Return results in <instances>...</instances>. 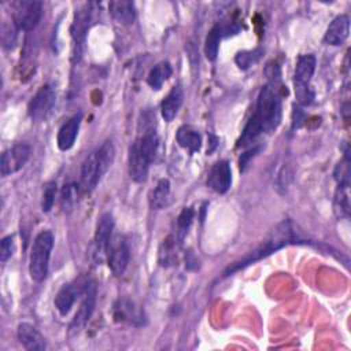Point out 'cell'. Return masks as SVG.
I'll return each mask as SVG.
<instances>
[{"label": "cell", "instance_id": "f1b7e54d", "mask_svg": "<svg viewBox=\"0 0 351 351\" xmlns=\"http://www.w3.org/2000/svg\"><path fill=\"white\" fill-rule=\"evenodd\" d=\"M77 193H78V185L75 184H66L62 189L60 195V203L63 211H70L73 206L77 202Z\"/></svg>", "mask_w": 351, "mask_h": 351}, {"label": "cell", "instance_id": "ac0fdd59", "mask_svg": "<svg viewBox=\"0 0 351 351\" xmlns=\"http://www.w3.org/2000/svg\"><path fill=\"white\" fill-rule=\"evenodd\" d=\"M16 336L19 343L30 351H43L47 348L45 340L43 337V335L30 324L27 322H22L18 325L16 329Z\"/></svg>", "mask_w": 351, "mask_h": 351}, {"label": "cell", "instance_id": "3957f363", "mask_svg": "<svg viewBox=\"0 0 351 351\" xmlns=\"http://www.w3.org/2000/svg\"><path fill=\"white\" fill-rule=\"evenodd\" d=\"M115 158V148L111 140L104 141L96 151L90 152L81 166L80 186L84 192H90L96 188L101 177L111 167Z\"/></svg>", "mask_w": 351, "mask_h": 351}, {"label": "cell", "instance_id": "836d02e7", "mask_svg": "<svg viewBox=\"0 0 351 351\" xmlns=\"http://www.w3.org/2000/svg\"><path fill=\"white\" fill-rule=\"evenodd\" d=\"M300 118L304 119L303 111H302L300 108H295V111H293V122H292V126H293V128H299V126L302 125Z\"/></svg>", "mask_w": 351, "mask_h": 351}, {"label": "cell", "instance_id": "d4e9b609", "mask_svg": "<svg viewBox=\"0 0 351 351\" xmlns=\"http://www.w3.org/2000/svg\"><path fill=\"white\" fill-rule=\"evenodd\" d=\"M170 75H171V66L169 62L163 60L151 69L147 82L152 89L159 90L162 88V85L169 80Z\"/></svg>", "mask_w": 351, "mask_h": 351}, {"label": "cell", "instance_id": "7c38bea8", "mask_svg": "<svg viewBox=\"0 0 351 351\" xmlns=\"http://www.w3.org/2000/svg\"><path fill=\"white\" fill-rule=\"evenodd\" d=\"M95 306H96V285L93 281H89L82 295L81 304L70 324L71 332H78L81 328L85 326V324L89 321V318L93 314Z\"/></svg>", "mask_w": 351, "mask_h": 351}, {"label": "cell", "instance_id": "30bf717a", "mask_svg": "<svg viewBox=\"0 0 351 351\" xmlns=\"http://www.w3.org/2000/svg\"><path fill=\"white\" fill-rule=\"evenodd\" d=\"M88 282H89V280H86L85 277H80L69 284H64L59 289V292L55 296L53 303L60 315L69 314V311L71 310L75 300L84 295Z\"/></svg>", "mask_w": 351, "mask_h": 351}, {"label": "cell", "instance_id": "8fae6325", "mask_svg": "<svg viewBox=\"0 0 351 351\" xmlns=\"http://www.w3.org/2000/svg\"><path fill=\"white\" fill-rule=\"evenodd\" d=\"M30 154H32V149L25 143H18L11 148L5 149L1 155V162H0L1 176L7 177L19 171L29 160Z\"/></svg>", "mask_w": 351, "mask_h": 351}, {"label": "cell", "instance_id": "83f0119b", "mask_svg": "<svg viewBox=\"0 0 351 351\" xmlns=\"http://www.w3.org/2000/svg\"><path fill=\"white\" fill-rule=\"evenodd\" d=\"M176 261V252H174V239L169 236L166 240H163L159 251V262L162 266L173 265Z\"/></svg>", "mask_w": 351, "mask_h": 351}, {"label": "cell", "instance_id": "9a60e30c", "mask_svg": "<svg viewBox=\"0 0 351 351\" xmlns=\"http://www.w3.org/2000/svg\"><path fill=\"white\" fill-rule=\"evenodd\" d=\"M81 121H82V112L78 111L60 126L56 137V143L60 151H69L74 145L75 138L78 136Z\"/></svg>", "mask_w": 351, "mask_h": 351}, {"label": "cell", "instance_id": "8992f818", "mask_svg": "<svg viewBox=\"0 0 351 351\" xmlns=\"http://www.w3.org/2000/svg\"><path fill=\"white\" fill-rule=\"evenodd\" d=\"M43 15V4L34 0H19L12 3V21L16 29L33 30Z\"/></svg>", "mask_w": 351, "mask_h": 351}, {"label": "cell", "instance_id": "d6986e66", "mask_svg": "<svg viewBox=\"0 0 351 351\" xmlns=\"http://www.w3.org/2000/svg\"><path fill=\"white\" fill-rule=\"evenodd\" d=\"M182 100H184V92L181 85L177 84L171 88V90L165 96V99L160 103V114L166 122H171L176 118L182 104Z\"/></svg>", "mask_w": 351, "mask_h": 351}, {"label": "cell", "instance_id": "9c48e42d", "mask_svg": "<svg viewBox=\"0 0 351 351\" xmlns=\"http://www.w3.org/2000/svg\"><path fill=\"white\" fill-rule=\"evenodd\" d=\"M55 100H56V95H55V89L51 85H43L36 95L32 97V100L29 101L27 106V114L29 117L34 121V122H43L45 121L55 106Z\"/></svg>", "mask_w": 351, "mask_h": 351}, {"label": "cell", "instance_id": "4fadbf2b", "mask_svg": "<svg viewBox=\"0 0 351 351\" xmlns=\"http://www.w3.org/2000/svg\"><path fill=\"white\" fill-rule=\"evenodd\" d=\"M129 176L134 182H144L148 176L151 160L147 158V155L140 149L137 141H134L129 147Z\"/></svg>", "mask_w": 351, "mask_h": 351}, {"label": "cell", "instance_id": "5b68a950", "mask_svg": "<svg viewBox=\"0 0 351 351\" xmlns=\"http://www.w3.org/2000/svg\"><path fill=\"white\" fill-rule=\"evenodd\" d=\"M315 56L311 53H304L298 58L293 74V85L295 95L300 104H311L314 99V93L310 89V81L315 71Z\"/></svg>", "mask_w": 351, "mask_h": 351}, {"label": "cell", "instance_id": "d6a6232c", "mask_svg": "<svg viewBox=\"0 0 351 351\" xmlns=\"http://www.w3.org/2000/svg\"><path fill=\"white\" fill-rule=\"evenodd\" d=\"M259 149H261V147H252V148L248 149L247 152L241 154V158H240V160H239L241 170H244V167L247 166V163L250 162V159L254 158V156L256 155V152H259Z\"/></svg>", "mask_w": 351, "mask_h": 351}, {"label": "cell", "instance_id": "277c9868", "mask_svg": "<svg viewBox=\"0 0 351 351\" xmlns=\"http://www.w3.org/2000/svg\"><path fill=\"white\" fill-rule=\"evenodd\" d=\"M52 247H53V234L51 230H41L36 236L32 244L30 256H29V273H30V277L37 282L44 281L48 274Z\"/></svg>", "mask_w": 351, "mask_h": 351}, {"label": "cell", "instance_id": "1f68e13d", "mask_svg": "<svg viewBox=\"0 0 351 351\" xmlns=\"http://www.w3.org/2000/svg\"><path fill=\"white\" fill-rule=\"evenodd\" d=\"M14 254V239L12 236H5L0 243V261L7 262Z\"/></svg>", "mask_w": 351, "mask_h": 351}, {"label": "cell", "instance_id": "603a6c76", "mask_svg": "<svg viewBox=\"0 0 351 351\" xmlns=\"http://www.w3.org/2000/svg\"><path fill=\"white\" fill-rule=\"evenodd\" d=\"M170 202V182L167 178H160L156 186L149 193V206L152 210H162Z\"/></svg>", "mask_w": 351, "mask_h": 351}, {"label": "cell", "instance_id": "f546056e", "mask_svg": "<svg viewBox=\"0 0 351 351\" xmlns=\"http://www.w3.org/2000/svg\"><path fill=\"white\" fill-rule=\"evenodd\" d=\"M56 191H58V188H56V182L55 181H48L44 185L43 197H41V210L44 213H48L53 207L55 197H56Z\"/></svg>", "mask_w": 351, "mask_h": 351}, {"label": "cell", "instance_id": "7402d4cb", "mask_svg": "<svg viewBox=\"0 0 351 351\" xmlns=\"http://www.w3.org/2000/svg\"><path fill=\"white\" fill-rule=\"evenodd\" d=\"M176 140L180 147L188 149L191 154L197 152L202 147L200 133L189 125H184V126L178 128V130L176 133Z\"/></svg>", "mask_w": 351, "mask_h": 351}, {"label": "cell", "instance_id": "7a4b0ae2", "mask_svg": "<svg viewBox=\"0 0 351 351\" xmlns=\"http://www.w3.org/2000/svg\"><path fill=\"white\" fill-rule=\"evenodd\" d=\"M278 82L269 81L259 90L256 110L252 117L259 123L262 133L274 132L281 122V95Z\"/></svg>", "mask_w": 351, "mask_h": 351}, {"label": "cell", "instance_id": "e0dca14e", "mask_svg": "<svg viewBox=\"0 0 351 351\" xmlns=\"http://www.w3.org/2000/svg\"><path fill=\"white\" fill-rule=\"evenodd\" d=\"M348 33H350V18L348 15L341 14V15H337L328 26L324 36V41L329 45H340L347 40Z\"/></svg>", "mask_w": 351, "mask_h": 351}, {"label": "cell", "instance_id": "44dd1931", "mask_svg": "<svg viewBox=\"0 0 351 351\" xmlns=\"http://www.w3.org/2000/svg\"><path fill=\"white\" fill-rule=\"evenodd\" d=\"M89 18H90V12L88 8L80 10L74 15V22L71 26V37H73L74 45L77 47L78 53L85 41V34H86L88 26H89Z\"/></svg>", "mask_w": 351, "mask_h": 351}, {"label": "cell", "instance_id": "6da1fadb", "mask_svg": "<svg viewBox=\"0 0 351 351\" xmlns=\"http://www.w3.org/2000/svg\"><path fill=\"white\" fill-rule=\"evenodd\" d=\"M299 243L308 244L310 241L302 236L300 230H298V225H295L291 219H284L270 232V234L262 241V244L259 247H256L254 251L247 254L243 259H240V261L234 262L232 266H229L223 271V276H230L234 271L244 269L248 265H251L256 261H261L287 245L299 244Z\"/></svg>", "mask_w": 351, "mask_h": 351}, {"label": "cell", "instance_id": "cb8c5ba5", "mask_svg": "<svg viewBox=\"0 0 351 351\" xmlns=\"http://www.w3.org/2000/svg\"><path fill=\"white\" fill-rule=\"evenodd\" d=\"M225 33H228V29L223 27L222 25H215L210 29L204 43V53L208 60H214L217 58L219 43L225 36Z\"/></svg>", "mask_w": 351, "mask_h": 351}, {"label": "cell", "instance_id": "484cf974", "mask_svg": "<svg viewBox=\"0 0 351 351\" xmlns=\"http://www.w3.org/2000/svg\"><path fill=\"white\" fill-rule=\"evenodd\" d=\"M335 213L337 217H348L350 214V199L348 185H339L335 195Z\"/></svg>", "mask_w": 351, "mask_h": 351}, {"label": "cell", "instance_id": "4dcf8cb0", "mask_svg": "<svg viewBox=\"0 0 351 351\" xmlns=\"http://www.w3.org/2000/svg\"><path fill=\"white\" fill-rule=\"evenodd\" d=\"M262 51L261 49H254V51H243V52H239L236 55V63L240 69L245 70L248 69L250 66H252L261 56Z\"/></svg>", "mask_w": 351, "mask_h": 351}, {"label": "cell", "instance_id": "ba28073f", "mask_svg": "<svg viewBox=\"0 0 351 351\" xmlns=\"http://www.w3.org/2000/svg\"><path fill=\"white\" fill-rule=\"evenodd\" d=\"M112 233H114L112 215L108 213H104L97 221L93 243L90 247V255L96 263H101L106 259L107 247Z\"/></svg>", "mask_w": 351, "mask_h": 351}, {"label": "cell", "instance_id": "2e32d148", "mask_svg": "<svg viewBox=\"0 0 351 351\" xmlns=\"http://www.w3.org/2000/svg\"><path fill=\"white\" fill-rule=\"evenodd\" d=\"M114 318L115 321L128 322L136 326H140L144 324L143 311L133 302L128 299H119L114 304Z\"/></svg>", "mask_w": 351, "mask_h": 351}, {"label": "cell", "instance_id": "5bb4252c", "mask_svg": "<svg viewBox=\"0 0 351 351\" xmlns=\"http://www.w3.org/2000/svg\"><path fill=\"white\" fill-rule=\"evenodd\" d=\"M207 185L217 193H225L232 185V170L228 160H218L210 169Z\"/></svg>", "mask_w": 351, "mask_h": 351}, {"label": "cell", "instance_id": "4316f807", "mask_svg": "<svg viewBox=\"0 0 351 351\" xmlns=\"http://www.w3.org/2000/svg\"><path fill=\"white\" fill-rule=\"evenodd\" d=\"M193 217H195V211L192 207H184L182 211L180 213V215L177 218V240L180 243H182L184 237L186 236L188 229L192 225Z\"/></svg>", "mask_w": 351, "mask_h": 351}, {"label": "cell", "instance_id": "52a82bcc", "mask_svg": "<svg viewBox=\"0 0 351 351\" xmlns=\"http://www.w3.org/2000/svg\"><path fill=\"white\" fill-rule=\"evenodd\" d=\"M108 267L115 276H121L125 273L129 259H130V248L126 239L121 233H112L106 255Z\"/></svg>", "mask_w": 351, "mask_h": 351}, {"label": "cell", "instance_id": "ffe728a7", "mask_svg": "<svg viewBox=\"0 0 351 351\" xmlns=\"http://www.w3.org/2000/svg\"><path fill=\"white\" fill-rule=\"evenodd\" d=\"M108 10L114 21H117L121 25H130L133 23L136 18L134 4L129 0H114L110 1Z\"/></svg>", "mask_w": 351, "mask_h": 351}]
</instances>
